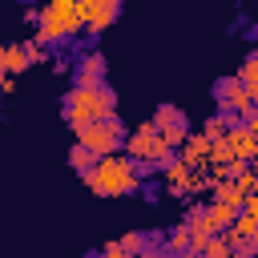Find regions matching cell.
<instances>
[{
	"mask_svg": "<svg viewBox=\"0 0 258 258\" xmlns=\"http://www.w3.org/2000/svg\"><path fill=\"white\" fill-rule=\"evenodd\" d=\"M85 185L97 194V198H121V194H133L141 173H137V161L133 157H121V153H109L97 161V169L81 173Z\"/></svg>",
	"mask_w": 258,
	"mask_h": 258,
	"instance_id": "1",
	"label": "cell"
},
{
	"mask_svg": "<svg viewBox=\"0 0 258 258\" xmlns=\"http://www.w3.org/2000/svg\"><path fill=\"white\" fill-rule=\"evenodd\" d=\"M113 113H117V97H113L109 85H77L64 101V121L73 129L101 121V117H113Z\"/></svg>",
	"mask_w": 258,
	"mask_h": 258,
	"instance_id": "2",
	"label": "cell"
},
{
	"mask_svg": "<svg viewBox=\"0 0 258 258\" xmlns=\"http://www.w3.org/2000/svg\"><path fill=\"white\" fill-rule=\"evenodd\" d=\"M77 141L89 145L97 157H109V153H117V149L125 145V125H121L117 113H113V117H101V121L81 125V129H77Z\"/></svg>",
	"mask_w": 258,
	"mask_h": 258,
	"instance_id": "3",
	"label": "cell"
},
{
	"mask_svg": "<svg viewBox=\"0 0 258 258\" xmlns=\"http://www.w3.org/2000/svg\"><path fill=\"white\" fill-rule=\"evenodd\" d=\"M153 125H157V133H161L169 145H185V137H189V121H185V113H181L177 105H161V109L153 113Z\"/></svg>",
	"mask_w": 258,
	"mask_h": 258,
	"instance_id": "4",
	"label": "cell"
},
{
	"mask_svg": "<svg viewBox=\"0 0 258 258\" xmlns=\"http://www.w3.org/2000/svg\"><path fill=\"white\" fill-rule=\"evenodd\" d=\"M81 12H85V24H89L93 32H101V28H109V24L121 16V0H93V4H85Z\"/></svg>",
	"mask_w": 258,
	"mask_h": 258,
	"instance_id": "5",
	"label": "cell"
},
{
	"mask_svg": "<svg viewBox=\"0 0 258 258\" xmlns=\"http://www.w3.org/2000/svg\"><path fill=\"white\" fill-rule=\"evenodd\" d=\"M44 8H48L60 24H64V32H69V36L85 28V12H81V4H77V0H48Z\"/></svg>",
	"mask_w": 258,
	"mask_h": 258,
	"instance_id": "6",
	"label": "cell"
},
{
	"mask_svg": "<svg viewBox=\"0 0 258 258\" xmlns=\"http://www.w3.org/2000/svg\"><path fill=\"white\" fill-rule=\"evenodd\" d=\"M77 85H105V56L101 52H85L77 60Z\"/></svg>",
	"mask_w": 258,
	"mask_h": 258,
	"instance_id": "7",
	"label": "cell"
},
{
	"mask_svg": "<svg viewBox=\"0 0 258 258\" xmlns=\"http://www.w3.org/2000/svg\"><path fill=\"white\" fill-rule=\"evenodd\" d=\"M226 141H230L234 157H242V161H250V157H254V149H258V137H254L246 125H234V129L226 133Z\"/></svg>",
	"mask_w": 258,
	"mask_h": 258,
	"instance_id": "8",
	"label": "cell"
},
{
	"mask_svg": "<svg viewBox=\"0 0 258 258\" xmlns=\"http://www.w3.org/2000/svg\"><path fill=\"white\" fill-rule=\"evenodd\" d=\"M210 145H214V141H210L206 133H202V137H185V145H181V157H177V161L194 169V165L210 161Z\"/></svg>",
	"mask_w": 258,
	"mask_h": 258,
	"instance_id": "9",
	"label": "cell"
},
{
	"mask_svg": "<svg viewBox=\"0 0 258 258\" xmlns=\"http://www.w3.org/2000/svg\"><path fill=\"white\" fill-rule=\"evenodd\" d=\"M214 97H218V105H222V113L238 101V97H246V85H242V77H222L218 85H214Z\"/></svg>",
	"mask_w": 258,
	"mask_h": 258,
	"instance_id": "10",
	"label": "cell"
},
{
	"mask_svg": "<svg viewBox=\"0 0 258 258\" xmlns=\"http://www.w3.org/2000/svg\"><path fill=\"white\" fill-rule=\"evenodd\" d=\"M32 60H28V52H24V44H4L0 48V69L4 73H24Z\"/></svg>",
	"mask_w": 258,
	"mask_h": 258,
	"instance_id": "11",
	"label": "cell"
},
{
	"mask_svg": "<svg viewBox=\"0 0 258 258\" xmlns=\"http://www.w3.org/2000/svg\"><path fill=\"white\" fill-rule=\"evenodd\" d=\"M214 194H218V202H226L230 210H238V214L246 210V194H242V189H238V185H234L230 177H222V181L214 185Z\"/></svg>",
	"mask_w": 258,
	"mask_h": 258,
	"instance_id": "12",
	"label": "cell"
},
{
	"mask_svg": "<svg viewBox=\"0 0 258 258\" xmlns=\"http://www.w3.org/2000/svg\"><path fill=\"white\" fill-rule=\"evenodd\" d=\"M206 218H210V226H214L218 234H226V230L234 226V218H238V210H230L226 202H214V206H206Z\"/></svg>",
	"mask_w": 258,
	"mask_h": 258,
	"instance_id": "13",
	"label": "cell"
},
{
	"mask_svg": "<svg viewBox=\"0 0 258 258\" xmlns=\"http://www.w3.org/2000/svg\"><path fill=\"white\" fill-rule=\"evenodd\" d=\"M97 161H101V157H97L89 145H81V141L69 149V165H73L77 173H89V169H97Z\"/></svg>",
	"mask_w": 258,
	"mask_h": 258,
	"instance_id": "14",
	"label": "cell"
},
{
	"mask_svg": "<svg viewBox=\"0 0 258 258\" xmlns=\"http://www.w3.org/2000/svg\"><path fill=\"white\" fill-rule=\"evenodd\" d=\"M181 250H189V226H177V230L165 234V254L173 258V254H181Z\"/></svg>",
	"mask_w": 258,
	"mask_h": 258,
	"instance_id": "15",
	"label": "cell"
},
{
	"mask_svg": "<svg viewBox=\"0 0 258 258\" xmlns=\"http://www.w3.org/2000/svg\"><path fill=\"white\" fill-rule=\"evenodd\" d=\"M202 258H234V246L226 242V234H218V238H210V242H206Z\"/></svg>",
	"mask_w": 258,
	"mask_h": 258,
	"instance_id": "16",
	"label": "cell"
},
{
	"mask_svg": "<svg viewBox=\"0 0 258 258\" xmlns=\"http://www.w3.org/2000/svg\"><path fill=\"white\" fill-rule=\"evenodd\" d=\"M210 161H214V165H218V169H226V165H230V161H234V149H230V141H226V137H222V141H214V145H210Z\"/></svg>",
	"mask_w": 258,
	"mask_h": 258,
	"instance_id": "17",
	"label": "cell"
},
{
	"mask_svg": "<svg viewBox=\"0 0 258 258\" xmlns=\"http://www.w3.org/2000/svg\"><path fill=\"white\" fill-rule=\"evenodd\" d=\"M117 242L125 246V254H129V258H137V254L145 250V234H121Z\"/></svg>",
	"mask_w": 258,
	"mask_h": 258,
	"instance_id": "18",
	"label": "cell"
},
{
	"mask_svg": "<svg viewBox=\"0 0 258 258\" xmlns=\"http://www.w3.org/2000/svg\"><path fill=\"white\" fill-rule=\"evenodd\" d=\"M97 258H129V254H125V246H121V242H109V246H105Z\"/></svg>",
	"mask_w": 258,
	"mask_h": 258,
	"instance_id": "19",
	"label": "cell"
},
{
	"mask_svg": "<svg viewBox=\"0 0 258 258\" xmlns=\"http://www.w3.org/2000/svg\"><path fill=\"white\" fill-rule=\"evenodd\" d=\"M173 258H202L198 250H181V254H173Z\"/></svg>",
	"mask_w": 258,
	"mask_h": 258,
	"instance_id": "20",
	"label": "cell"
},
{
	"mask_svg": "<svg viewBox=\"0 0 258 258\" xmlns=\"http://www.w3.org/2000/svg\"><path fill=\"white\" fill-rule=\"evenodd\" d=\"M234 258H258L254 250H234Z\"/></svg>",
	"mask_w": 258,
	"mask_h": 258,
	"instance_id": "21",
	"label": "cell"
},
{
	"mask_svg": "<svg viewBox=\"0 0 258 258\" xmlns=\"http://www.w3.org/2000/svg\"><path fill=\"white\" fill-rule=\"evenodd\" d=\"M246 64H250V69H258V48L250 52V60H246Z\"/></svg>",
	"mask_w": 258,
	"mask_h": 258,
	"instance_id": "22",
	"label": "cell"
},
{
	"mask_svg": "<svg viewBox=\"0 0 258 258\" xmlns=\"http://www.w3.org/2000/svg\"><path fill=\"white\" fill-rule=\"evenodd\" d=\"M4 85H8V77H4V69H0V93H4Z\"/></svg>",
	"mask_w": 258,
	"mask_h": 258,
	"instance_id": "23",
	"label": "cell"
},
{
	"mask_svg": "<svg viewBox=\"0 0 258 258\" xmlns=\"http://www.w3.org/2000/svg\"><path fill=\"white\" fill-rule=\"evenodd\" d=\"M250 250H254V254H258V234H254V242H250Z\"/></svg>",
	"mask_w": 258,
	"mask_h": 258,
	"instance_id": "24",
	"label": "cell"
},
{
	"mask_svg": "<svg viewBox=\"0 0 258 258\" xmlns=\"http://www.w3.org/2000/svg\"><path fill=\"white\" fill-rule=\"evenodd\" d=\"M254 169H258V149H254Z\"/></svg>",
	"mask_w": 258,
	"mask_h": 258,
	"instance_id": "25",
	"label": "cell"
},
{
	"mask_svg": "<svg viewBox=\"0 0 258 258\" xmlns=\"http://www.w3.org/2000/svg\"><path fill=\"white\" fill-rule=\"evenodd\" d=\"M77 4H81V8H85V4H93V0H77Z\"/></svg>",
	"mask_w": 258,
	"mask_h": 258,
	"instance_id": "26",
	"label": "cell"
}]
</instances>
